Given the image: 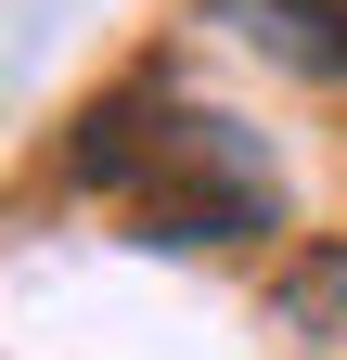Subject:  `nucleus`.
Segmentation results:
<instances>
[{
    "label": "nucleus",
    "mask_w": 347,
    "mask_h": 360,
    "mask_svg": "<svg viewBox=\"0 0 347 360\" xmlns=\"http://www.w3.org/2000/svg\"><path fill=\"white\" fill-rule=\"evenodd\" d=\"M65 155H77L91 193H116L129 219H142L155 245H244V232L283 219V180H270V155H257V129L219 116V103H193V90H167V77L103 90Z\"/></svg>",
    "instance_id": "f257e3e1"
},
{
    "label": "nucleus",
    "mask_w": 347,
    "mask_h": 360,
    "mask_svg": "<svg viewBox=\"0 0 347 360\" xmlns=\"http://www.w3.org/2000/svg\"><path fill=\"white\" fill-rule=\"evenodd\" d=\"M270 347L283 360H347V245L296 257L283 283H270Z\"/></svg>",
    "instance_id": "f03ea898"
},
{
    "label": "nucleus",
    "mask_w": 347,
    "mask_h": 360,
    "mask_svg": "<svg viewBox=\"0 0 347 360\" xmlns=\"http://www.w3.org/2000/svg\"><path fill=\"white\" fill-rule=\"evenodd\" d=\"M232 13L270 39L283 65H309V77H347V0H232Z\"/></svg>",
    "instance_id": "7ed1b4c3"
}]
</instances>
